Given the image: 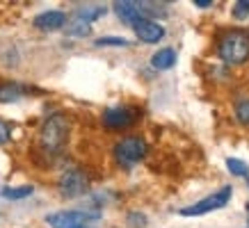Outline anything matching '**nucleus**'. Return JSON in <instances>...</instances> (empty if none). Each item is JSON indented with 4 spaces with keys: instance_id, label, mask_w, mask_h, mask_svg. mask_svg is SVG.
Here are the masks:
<instances>
[{
    "instance_id": "obj_1",
    "label": "nucleus",
    "mask_w": 249,
    "mask_h": 228,
    "mask_svg": "<svg viewBox=\"0 0 249 228\" xmlns=\"http://www.w3.org/2000/svg\"><path fill=\"white\" fill-rule=\"evenodd\" d=\"M215 53L229 66H242L249 62V32L242 28H229L217 37Z\"/></svg>"
},
{
    "instance_id": "obj_2",
    "label": "nucleus",
    "mask_w": 249,
    "mask_h": 228,
    "mask_svg": "<svg viewBox=\"0 0 249 228\" xmlns=\"http://www.w3.org/2000/svg\"><path fill=\"white\" fill-rule=\"evenodd\" d=\"M71 123L62 112L51 114L39 128V148L46 155H60L67 148Z\"/></svg>"
},
{
    "instance_id": "obj_3",
    "label": "nucleus",
    "mask_w": 249,
    "mask_h": 228,
    "mask_svg": "<svg viewBox=\"0 0 249 228\" xmlns=\"http://www.w3.org/2000/svg\"><path fill=\"white\" fill-rule=\"evenodd\" d=\"M149 153V144L142 135H124L112 146V158L117 162V167L124 169V171H130V169L140 164Z\"/></svg>"
},
{
    "instance_id": "obj_4",
    "label": "nucleus",
    "mask_w": 249,
    "mask_h": 228,
    "mask_svg": "<svg viewBox=\"0 0 249 228\" xmlns=\"http://www.w3.org/2000/svg\"><path fill=\"white\" fill-rule=\"evenodd\" d=\"M231 196H233V187L231 185H222L219 190H215L206 198L188 205V208H181L178 214H183V217H201V214H208V212H217L222 208H227Z\"/></svg>"
},
{
    "instance_id": "obj_5",
    "label": "nucleus",
    "mask_w": 249,
    "mask_h": 228,
    "mask_svg": "<svg viewBox=\"0 0 249 228\" xmlns=\"http://www.w3.org/2000/svg\"><path fill=\"white\" fill-rule=\"evenodd\" d=\"M89 190H91V178L80 167L67 169L60 176V180H57V192L64 198H80L85 194H89Z\"/></svg>"
},
{
    "instance_id": "obj_6",
    "label": "nucleus",
    "mask_w": 249,
    "mask_h": 228,
    "mask_svg": "<svg viewBox=\"0 0 249 228\" xmlns=\"http://www.w3.org/2000/svg\"><path fill=\"white\" fill-rule=\"evenodd\" d=\"M101 219V210H60L46 217L51 228H91V221Z\"/></svg>"
},
{
    "instance_id": "obj_7",
    "label": "nucleus",
    "mask_w": 249,
    "mask_h": 228,
    "mask_svg": "<svg viewBox=\"0 0 249 228\" xmlns=\"http://www.w3.org/2000/svg\"><path fill=\"white\" fill-rule=\"evenodd\" d=\"M142 119V110L135 105H114L101 114V121L107 130H128Z\"/></svg>"
},
{
    "instance_id": "obj_8",
    "label": "nucleus",
    "mask_w": 249,
    "mask_h": 228,
    "mask_svg": "<svg viewBox=\"0 0 249 228\" xmlns=\"http://www.w3.org/2000/svg\"><path fill=\"white\" fill-rule=\"evenodd\" d=\"M130 28H133L135 37L140 39L142 44H158L160 39L165 37V28H162L158 21H151V18H140V21H135Z\"/></svg>"
},
{
    "instance_id": "obj_9",
    "label": "nucleus",
    "mask_w": 249,
    "mask_h": 228,
    "mask_svg": "<svg viewBox=\"0 0 249 228\" xmlns=\"http://www.w3.org/2000/svg\"><path fill=\"white\" fill-rule=\"evenodd\" d=\"M32 25L41 32L64 30V25H67V14H64L62 9H48V12H41L39 16H35Z\"/></svg>"
},
{
    "instance_id": "obj_10",
    "label": "nucleus",
    "mask_w": 249,
    "mask_h": 228,
    "mask_svg": "<svg viewBox=\"0 0 249 228\" xmlns=\"http://www.w3.org/2000/svg\"><path fill=\"white\" fill-rule=\"evenodd\" d=\"M112 9H114V14L119 16L121 21L126 23V25H133L135 21L144 18V16L140 14L137 2H133V0H119V2H114V5H112Z\"/></svg>"
},
{
    "instance_id": "obj_11",
    "label": "nucleus",
    "mask_w": 249,
    "mask_h": 228,
    "mask_svg": "<svg viewBox=\"0 0 249 228\" xmlns=\"http://www.w3.org/2000/svg\"><path fill=\"white\" fill-rule=\"evenodd\" d=\"M28 91H30V87H25V84H21V82H14V80L2 82L0 84V103H16V100H21Z\"/></svg>"
},
{
    "instance_id": "obj_12",
    "label": "nucleus",
    "mask_w": 249,
    "mask_h": 228,
    "mask_svg": "<svg viewBox=\"0 0 249 228\" xmlns=\"http://www.w3.org/2000/svg\"><path fill=\"white\" fill-rule=\"evenodd\" d=\"M176 64V50L174 48H160L158 53L151 55V66L156 71H169Z\"/></svg>"
},
{
    "instance_id": "obj_13",
    "label": "nucleus",
    "mask_w": 249,
    "mask_h": 228,
    "mask_svg": "<svg viewBox=\"0 0 249 228\" xmlns=\"http://www.w3.org/2000/svg\"><path fill=\"white\" fill-rule=\"evenodd\" d=\"M137 7L144 18H151V21L167 16V2H137Z\"/></svg>"
},
{
    "instance_id": "obj_14",
    "label": "nucleus",
    "mask_w": 249,
    "mask_h": 228,
    "mask_svg": "<svg viewBox=\"0 0 249 228\" xmlns=\"http://www.w3.org/2000/svg\"><path fill=\"white\" fill-rule=\"evenodd\" d=\"M103 14H106V7H101V5H83V7L76 9V21H85L91 25Z\"/></svg>"
},
{
    "instance_id": "obj_15",
    "label": "nucleus",
    "mask_w": 249,
    "mask_h": 228,
    "mask_svg": "<svg viewBox=\"0 0 249 228\" xmlns=\"http://www.w3.org/2000/svg\"><path fill=\"white\" fill-rule=\"evenodd\" d=\"M35 192L32 185H18V187H2L0 190V196L9 198V201H18V198H28Z\"/></svg>"
},
{
    "instance_id": "obj_16",
    "label": "nucleus",
    "mask_w": 249,
    "mask_h": 228,
    "mask_svg": "<svg viewBox=\"0 0 249 228\" xmlns=\"http://www.w3.org/2000/svg\"><path fill=\"white\" fill-rule=\"evenodd\" d=\"M64 34H69V37H78V39H83V37H89L91 34V25L89 23H85V21H73L67 23L64 25Z\"/></svg>"
},
{
    "instance_id": "obj_17",
    "label": "nucleus",
    "mask_w": 249,
    "mask_h": 228,
    "mask_svg": "<svg viewBox=\"0 0 249 228\" xmlns=\"http://www.w3.org/2000/svg\"><path fill=\"white\" fill-rule=\"evenodd\" d=\"M233 114H235V121L240 123V126H249V98L247 96L235 100Z\"/></svg>"
},
{
    "instance_id": "obj_18",
    "label": "nucleus",
    "mask_w": 249,
    "mask_h": 228,
    "mask_svg": "<svg viewBox=\"0 0 249 228\" xmlns=\"http://www.w3.org/2000/svg\"><path fill=\"white\" fill-rule=\"evenodd\" d=\"M227 169H229V174L238 176V178H249V164L245 160L227 158Z\"/></svg>"
},
{
    "instance_id": "obj_19",
    "label": "nucleus",
    "mask_w": 249,
    "mask_h": 228,
    "mask_svg": "<svg viewBox=\"0 0 249 228\" xmlns=\"http://www.w3.org/2000/svg\"><path fill=\"white\" fill-rule=\"evenodd\" d=\"M94 44H96L98 48H103V46H119V48H128L130 41L126 37H98Z\"/></svg>"
},
{
    "instance_id": "obj_20",
    "label": "nucleus",
    "mask_w": 249,
    "mask_h": 228,
    "mask_svg": "<svg viewBox=\"0 0 249 228\" xmlns=\"http://www.w3.org/2000/svg\"><path fill=\"white\" fill-rule=\"evenodd\" d=\"M231 14H233L235 21H245L249 16V0H238L233 5V9H231Z\"/></svg>"
},
{
    "instance_id": "obj_21",
    "label": "nucleus",
    "mask_w": 249,
    "mask_h": 228,
    "mask_svg": "<svg viewBox=\"0 0 249 228\" xmlns=\"http://www.w3.org/2000/svg\"><path fill=\"white\" fill-rule=\"evenodd\" d=\"M126 219H128V224L133 228H144V226H146V217H144L142 212H128V217H126Z\"/></svg>"
},
{
    "instance_id": "obj_22",
    "label": "nucleus",
    "mask_w": 249,
    "mask_h": 228,
    "mask_svg": "<svg viewBox=\"0 0 249 228\" xmlns=\"http://www.w3.org/2000/svg\"><path fill=\"white\" fill-rule=\"evenodd\" d=\"M12 142V128H9V123H5L0 119V146H5Z\"/></svg>"
},
{
    "instance_id": "obj_23",
    "label": "nucleus",
    "mask_w": 249,
    "mask_h": 228,
    "mask_svg": "<svg viewBox=\"0 0 249 228\" xmlns=\"http://www.w3.org/2000/svg\"><path fill=\"white\" fill-rule=\"evenodd\" d=\"M192 5H196L199 9H206V7H211V5H213V0H195Z\"/></svg>"
},
{
    "instance_id": "obj_24",
    "label": "nucleus",
    "mask_w": 249,
    "mask_h": 228,
    "mask_svg": "<svg viewBox=\"0 0 249 228\" xmlns=\"http://www.w3.org/2000/svg\"><path fill=\"white\" fill-rule=\"evenodd\" d=\"M247 180H249V178H247ZM247 210H249V205H247Z\"/></svg>"
},
{
    "instance_id": "obj_25",
    "label": "nucleus",
    "mask_w": 249,
    "mask_h": 228,
    "mask_svg": "<svg viewBox=\"0 0 249 228\" xmlns=\"http://www.w3.org/2000/svg\"><path fill=\"white\" fill-rule=\"evenodd\" d=\"M247 228H249V226H247Z\"/></svg>"
}]
</instances>
